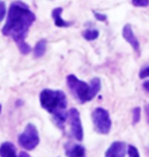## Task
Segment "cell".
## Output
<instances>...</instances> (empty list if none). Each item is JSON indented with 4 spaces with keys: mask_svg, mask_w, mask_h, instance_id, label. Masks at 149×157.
<instances>
[{
    "mask_svg": "<svg viewBox=\"0 0 149 157\" xmlns=\"http://www.w3.org/2000/svg\"><path fill=\"white\" fill-rule=\"evenodd\" d=\"M6 15L7 17L2 28V34L17 43L22 54H29L32 48L26 42V37L31 26L36 21V15L30 9L29 5L22 1L12 2Z\"/></svg>",
    "mask_w": 149,
    "mask_h": 157,
    "instance_id": "6da1fadb",
    "label": "cell"
},
{
    "mask_svg": "<svg viewBox=\"0 0 149 157\" xmlns=\"http://www.w3.org/2000/svg\"><path fill=\"white\" fill-rule=\"evenodd\" d=\"M39 98L41 106L50 114H52L56 124L62 128L68 118V112H66L68 99L65 94L60 90L44 89L40 93Z\"/></svg>",
    "mask_w": 149,
    "mask_h": 157,
    "instance_id": "7a4b0ae2",
    "label": "cell"
},
{
    "mask_svg": "<svg viewBox=\"0 0 149 157\" xmlns=\"http://www.w3.org/2000/svg\"><path fill=\"white\" fill-rule=\"evenodd\" d=\"M66 84L73 95L82 104L94 99L101 89V82L98 78H92L90 84H88L86 82L79 80L75 75H69L66 77Z\"/></svg>",
    "mask_w": 149,
    "mask_h": 157,
    "instance_id": "3957f363",
    "label": "cell"
},
{
    "mask_svg": "<svg viewBox=\"0 0 149 157\" xmlns=\"http://www.w3.org/2000/svg\"><path fill=\"white\" fill-rule=\"evenodd\" d=\"M92 121L94 124V128L98 134L107 135L112 128V119L106 109L97 107L92 112Z\"/></svg>",
    "mask_w": 149,
    "mask_h": 157,
    "instance_id": "277c9868",
    "label": "cell"
},
{
    "mask_svg": "<svg viewBox=\"0 0 149 157\" xmlns=\"http://www.w3.org/2000/svg\"><path fill=\"white\" fill-rule=\"evenodd\" d=\"M40 142L39 133L33 124H28L24 132L18 137V144L26 150H33Z\"/></svg>",
    "mask_w": 149,
    "mask_h": 157,
    "instance_id": "5b68a950",
    "label": "cell"
},
{
    "mask_svg": "<svg viewBox=\"0 0 149 157\" xmlns=\"http://www.w3.org/2000/svg\"><path fill=\"white\" fill-rule=\"evenodd\" d=\"M68 118L69 122V127H71V134L74 137L75 140L83 141L84 138V132L83 127H82V121L77 108H71L68 112Z\"/></svg>",
    "mask_w": 149,
    "mask_h": 157,
    "instance_id": "8992f818",
    "label": "cell"
},
{
    "mask_svg": "<svg viewBox=\"0 0 149 157\" xmlns=\"http://www.w3.org/2000/svg\"><path fill=\"white\" fill-rule=\"evenodd\" d=\"M123 37H124V39H125L127 42L132 46V48L134 49L135 51L139 52V50H140V44H139V41L137 40V38H136L134 33H133L132 26L130 24H127L124 26Z\"/></svg>",
    "mask_w": 149,
    "mask_h": 157,
    "instance_id": "52a82bcc",
    "label": "cell"
},
{
    "mask_svg": "<svg viewBox=\"0 0 149 157\" xmlns=\"http://www.w3.org/2000/svg\"><path fill=\"white\" fill-rule=\"evenodd\" d=\"M125 155L126 144L120 141L113 142L105 152V157H125Z\"/></svg>",
    "mask_w": 149,
    "mask_h": 157,
    "instance_id": "ba28073f",
    "label": "cell"
},
{
    "mask_svg": "<svg viewBox=\"0 0 149 157\" xmlns=\"http://www.w3.org/2000/svg\"><path fill=\"white\" fill-rule=\"evenodd\" d=\"M65 150L68 157H85V153H86L84 146L75 143L65 144Z\"/></svg>",
    "mask_w": 149,
    "mask_h": 157,
    "instance_id": "9c48e42d",
    "label": "cell"
},
{
    "mask_svg": "<svg viewBox=\"0 0 149 157\" xmlns=\"http://www.w3.org/2000/svg\"><path fill=\"white\" fill-rule=\"evenodd\" d=\"M62 12H63L62 7H55L52 10L51 15H52L53 21H54V25L56 27H58V28H69V27H71L74 23H73V21H69L63 20L62 17H61Z\"/></svg>",
    "mask_w": 149,
    "mask_h": 157,
    "instance_id": "30bf717a",
    "label": "cell"
},
{
    "mask_svg": "<svg viewBox=\"0 0 149 157\" xmlns=\"http://www.w3.org/2000/svg\"><path fill=\"white\" fill-rule=\"evenodd\" d=\"M0 157H18L17 148L11 142H4L0 146Z\"/></svg>",
    "mask_w": 149,
    "mask_h": 157,
    "instance_id": "8fae6325",
    "label": "cell"
},
{
    "mask_svg": "<svg viewBox=\"0 0 149 157\" xmlns=\"http://www.w3.org/2000/svg\"><path fill=\"white\" fill-rule=\"evenodd\" d=\"M46 49H47V41L45 39L38 41L34 47L35 57H42V56L45 54Z\"/></svg>",
    "mask_w": 149,
    "mask_h": 157,
    "instance_id": "7c38bea8",
    "label": "cell"
},
{
    "mask_svg": "<svg viewBox=\"0 0 149 157\" xmlns=\"http://www.w3.org/2000/svg\"><path fill=\"white\" fill-rule=\"evenodd\" d=\"M99 37V31L96 29H87L83 32V38L86 41H94Z\"/></svg>",
    "mask_w": 149,
    "mask_h": 157,
    "instance_id": "4fadbf2b",
    "label": "cell"
},
{
    "mask_svg": "<svg viewBox=\"0 0 149 157\" xmlns=\"http://www.w3.org/2000/svg\"><path fill=\"white\" fill-rule=\"evenodd\" d=\"M141 118V109L139 107H136L133 109V124H138Z\"/></svg>",
    "mask_w": 149,
    "mask_h": 157,
    "instance_id": "5bb4252c",
    "label": "cell"
},
{
    "mask_svg": "<svg viewBox=\"0 0 149 157\" xmlns=\"http://www.w3.org/2000/svg\"><path fill=\"white\" fill-rule=\"evenodd\" d=\"M128 155L129 157H140L138 149L133 145L128 146Z\"/></svg>",
    "mask_w": 149,
    "mask_h": 157,
    "instance_id": "9a60e30c",
    "label": "cell"
},
{
    "mask_svg": "<svg viewBox=\"0 0 149 157\" xmlns=\"http://www.w3.org/2000/svg\"><path fill=\"white\" fill-rule=\"evenodd\" d=\"M132 3L136 7H147L149 5V0H132Z\"/></svg>",
    "mask_w": 149,
    "mask_h": 157,
    "instance_id": "2e32d148",
    "label": "cell"
},
{
    "mask_svg": "<svg viewBox=\"0 0 149 157\" xmlns=\"http://www.w3.org/2000/svg\"><path fill=\"white\" fill-rule=\"evenodd\" d=\"M6 14H7V11H6V5L4 2L0 0V21L5 17Z\"/></svg>",
    "mask_w": 149,
    "mask_h": 157,
    "instance_id": "e0dca14e",
    "label": "cell"
},
{
    "mask_svg": "<svg viewBox=\"0 0 149 157\" xmlns=\"http://www.w3.org/2000/svg\"><path fill=\"white\" fill-rule=\"evenodd\" d=\"M139 78H149V67L142 68V70L140 71V74H139Z\"/></svg>",
    "mask_w": 149,
    "mask_h": 157,
    "instance_id": "ac0fdd59",
    "label": "cell"
},
{
    "mask_svg": "<svg viewBox=\"0 0 149 157\" xmlns=\"http://www.w3.org/2000/svg\"><path fill=\"white\" fill-rule=\"evenodd\" d=\"M94 17L97 21H105L106 18H107V17L105 14L100 13V12H94Z\"/></svg>",
    "mask_w": 149,
    "mask_h": 157,
    "instance_id": "d6986e66",
    "label": "cell"
},
{
    "mask_svg": "<svg viewBox=\"0 0 149 157\" xmlns=\"http://www.w3.org/2000/svg\"><path fill=\"white\" fill-rule=\"evenodd\" d=\"M143 88L145 91H147V92L149 93V81H146L143 83Z\"/></svg>",
    "mask_w": 149,
    "mask_h": 157,
    "instance_id": "ffe728a7",
    "label": "cell"
},
{
    "mask_svg": "<svg viewBox=\"0 0 149 157\" xmlns=\"http://www.w3.org/2000/svg\"><path fill=\"white\" fill-rule=\"evenodd\" d=\"M18 157H31V156L28 154L27 152H24L23 151V152H21L20 154H18Z\"/></svg>",
    "mask_w": 149,
    "mask_h": 157,
    "instance_id": "44dd1931",
    "label": "cell"
},
{
    "mask_svg": "<svg viewBox=\"0 0 149 157\" xmlns=\"http://www.w3.org/2000/svg\"><path fill=\"white\" fill-rule=\"evenodd\" d=\"M0 112H1V105H0Z\"/></svg>",
    "mask_w": 149,
    "mask_h": 157,
    "instance_id": "7402d4cb",
    "label": "cell"
}]
</instances>
